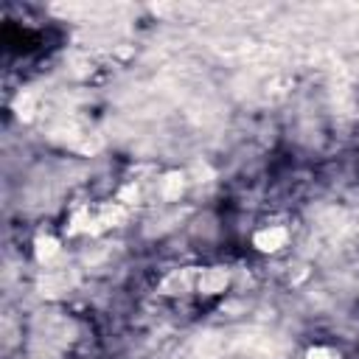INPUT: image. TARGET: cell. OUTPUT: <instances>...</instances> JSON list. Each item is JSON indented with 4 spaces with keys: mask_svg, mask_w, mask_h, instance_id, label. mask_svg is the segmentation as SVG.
<instances>
[{
    "mask_svg": "<svg viewBox=\"0 0 359 359\" xmlns=\"http://www.w3.org/2000/svg\"><path fill=\"white\" fill-rule=\"evenodd\" d=\"M252 244L261 250V252H275L286 244V230L283 227H266V230H258Z\"/></svg>",
    "mask_w": 359,
    "mask_h": 359,
    "instance_id": "1",
    "label": "cell"
},
{
    "mask_svg": "<svg viewBox=\"0 0 359 359\" xmlns=\"http://www.w3.org/2000/svg\"><path fill=\"white\" fill-rule=\"evenodd\" d=\"M227 280H230L227 272L219 269V266H213V269H205V272L199 275L196 286H199V292H205V294H216V292H224Z\"/></svg>",
    "mask_w": 359,
    "mask_h": 359,
    "instance_id": "2",
    "label": "cell"
},
{
    "mask_svg": "<svg viewBox=\"0 0 359 359\" xmlns=\"http://www.w3.org/2000/svg\"><path fill=\"white\" fill-rule=\"evenodd\" d=\"M56 252H59V241L56 238H50V236L36 238V258L39 261H50Z\"/></svg>",
    "mask_w": 359,
    "mask_h": 359,
    "instance_id": "3",
    "label": "cell"
},
{
    "mask_svg": "<svg viewBox=\"0 0 359 359\" xmlns=\"http://www.w3.org/2000/svg\"><path fill=\"white\" fill-rule=\"evenodd\" d=\"M182 185H185V182H182L180 174H168V177L163 180V196H165V199H177V196L182 194Z\"/></svg>",
    "mask_w": 359,
    "mask_h": 359,
    "instance_id": "4",
    "label": "cell"
},
{
    "mask_svg": "<svg viewBox=\"0 0 359 359\" xmlns=\"http://www.w3.org/2000/svg\"><path fill=\"white\" fill-rule=\"evenodd\" d=\"M101 222H104V227L107 224H121L123 222V208L121 205H104L101 208Z\"/></svg>",
    "mask_w": 359,
    "mask_h": 359,
    "instance_id": "5",
    "label": "cell"
},
{
    "mask_svg": "<svg viewBox=\"0 0 359 359\" xmlns=\"http://www.w3.org/2000/svg\"><path fill=\"white\" fill-rule=\"evenodd\" d=\"M31 112H34V95L31 93H20V98H17V115L20 118H31Z\"/></svg>",
    "mask_w": 359,
    "mask_h": 359,
    "instance_id": "6",
    "label": "cell"
},
{
    "mask_svg": "<svg viewBox=\"0 0 359 359\" xmlns=\"http://www.w3.org/2000/svg\"><path fill=\"white\" fill-rule=\"evenodd\" d=\"M188 283H191L188 272H182V275H180V272H174V275H171V278L163 283V289H165V292H174V286H177V289H185Z\"/></svg>",
    "mask_w": 359,
    "mask_h": 359,
    "instance_id": "7",
    "label": "cell"
},
{
    "mask_svg": "<svg viewBox=\"0 0 359 359\" xmlns=\"http://www.w3.org/2000/svg\"><path fill=\"white\" fill-rule=\"evenodd\" d=\"M306 359H337L328 348H311L309 353H306Z\"/></svg>",
    "mask_w": 359,
    "mask_h": 359,
    "instance_id": "8",
    "label": "cell"
},
{
    "mask_svg": "<svg viewBox=\"0 0 359 359\" xmlns=\"http://www.w3.org/2000/svg\"><path fill=\"white\" fill-rule=\"evenodd\" d=\"M121 202H137V188L135 185H126L121 191Z\"/></svg>",
    "mask_w": 359,
    "mask_h": 359,
    "instance_id": "9",
    "label": "cell"
}]
</instances>
